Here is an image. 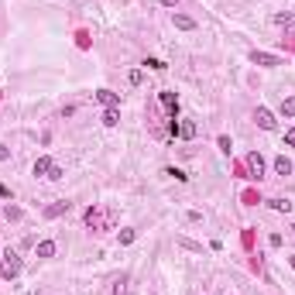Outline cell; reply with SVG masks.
<instances>
[{"label":"cell","instance_id":"9a60e30c","mask_svg":"<svg viewBox=\"0 0 295 295\" xmlns=\"http://www.w3.org/2000/svg\"><path fill=\"white\" fill-rule=\"evenodd\" d=\"M282 113H285V117H295V96H285V100H282Z\"/></svg>","mask_w":295,"mask_h":295},{"label":"cell","instance_id":"30bf717a","mask_svg":"<svg viewBox=\"0 0 295 295\" xmlns=\"http://www.w3.org/2000/svg\"><path fill=\"white\" fill-rule=\"evenodd\" d=\"M275 172H278V175H289V172H292V161H289L285 154H278V158H275Z\"/></svg>","mask_w":295,"mask_h":295},{"label":"cell","instance_id":"52a82bcc","mask_svg":"<svg viewBox=\"0 0 295 295\" xmlns=\"http://www.w3.org/2000/svg\"><path fill=\"white\" fill-rule=\"evenodd\" d=\"M172 21H175V28H179V31H192V28H196V21H192V17H185V14H172Z\"/></svg>","mask_w":295,"mask_h":295},{"label":"cell","instance_id":"3957f363","mask_svg":"<svg viewBox=\"0 0 295 295\" xmlns=\"http://www.w3.org/2000/svg\"><path fill=\"white\" fill-rule=\"evenodd\" d=\"M251 62H254V66H264V69H275V66H282V59H278V55H271V52H258V48L251 52Z\"/></svg>","mask_w":295,"mask_h":295},{"label":"cell","instance_id":"484cf974","mask_svg":"<svg viewBox=\"0 0 295 295\" xmlns=\"http://www.w3.org/2000/svg\"><path fill=\"white\" fill-rule=\"evenodd\" d=\"M175 3H179V0H161V7H175Z\"/></svg>","mask_w":295,"mask_h":295},{"label":"cell","instance_id":"8992f818","mask_svg":"<svg viewBox=\"0 0 295 295\" xmlns=\"http://www.w3.org/2000/svg\"><path fill=\"white\" fill-rule=\"evenodd\" d=\"M158 100H161V107H165L172 117L179 113V96H175V93H158Z\"/></svg>","mask_w":295,"mask_h":295},{"label":"cell","instance_id":"5bb4252c","mask_svg":"<svg viewBox=\"0 0 295 295\" xmlns=\"http://www.w3.org/2000/svg\"><path fill=\"white\" fill-rule=\"evenodd\" d=\"M179 138H196V124H192V120L179 124Z\"/></svg>","mask_w":295,"mask_h":295},{"label":"cell","instance_id":"5b68a950","mask_svg":"<svg viewBox=\"0 0 295 295\" xmlns=\"http://www.w3.org/2000/svg\"><path fill=\"white\" fill-rule=\"evenodd\" d=\"M96 100H100L103 107H120V96H117L113 89H96Z\"/></svg>","mask_w":295,"mask_h":295},{"label":"cell","instance_id":"83f0119b","mask_svg":"<svg viewBox=\"0 0 295 295\" xmlns=\"http://www.w3.org/2000/svg\"><path fill=\"white\" fill-rule=\"evenodd\" d=\"M289 264H292V268H295V254H292V258H289Z\"/></svg>","mask_w":295,"mask_h":295},{"label":"cell","instance_id":"d6986e66","mask_svg":"<svg viewBox=\"0 0 295 295\" xmlns=\"http://www.w3.org/2000/svg\"><path fill=\"white\" fill-rule=\"evenodd\" d=\"M145 66H148V69H154V73H161V69H165V62H161V59H145Z\"/></svg>","mask_w":295,"mask_h":295},{"label":"cell","instance_id":"e0dca14e","mask_svg":"<svg viewBox=\"0 0 295 295\" xmlns=\"http://www.w3.org/2000/svg\"><path fill=\"white\" fill-rule=\"evenodd\" d=\"M62 175H66V172H62V168H59V165H52V168H48V175H45V179H52V182H59V179H62Z\"/></svg>","mask_w":295,"mask_h":295},{"label":"cell","instance_id":"ba28073f","mask_svg":"<svg viewBox=\"0 0 295 295\" xmlns=\"http://www.w3.org/2000/svg\"><path fill=\"white\" fill-rule=\"evenodd\" d=\"M103 124H107V127H117V124H120V113H117V107H107V110H103Z\"/></svg>","mask_w":295,"mask_h":295},{"label":"cell","instance_id":"277c9868","mask_svg":"<svg viewBox=\"0 0 295 295\" xmlns=\"http://www.w3.org/2000/svg\"><path fill=\"white\" fill-rule=\"evenodd\" d=\"M247 172H251V179H264V158L254 151V154H247V165H244Z\"/></svg>","mask_w":295,"mask_h":295},{"label":"cell","instance_id":"7402d4cb","mask_svg":"<svg viewBox=\"0 0 295 295\" xmlns=\"http://www.w3.org/2000/svg\"><path fill=\"white\" fill-rule=\"evenodd\" d=\"M124 289H127V278H117L113 282V295H124Z\"/></svg>","mask_w":295,"mask_h":295},{"label":"cell","instance_id":"d4e9b609","mask_svg":"<svg viewBox=\"0 0 295 295\" xmlns=\"http://www.w3.org/2000/svg\"><path fill=\"white\" fill-rule=\"evenodd\" d=\"M285 145H292V148H295V127L289 131V134H285Z\"/></svg>","mask_w":295,"mask_h":295},{"label":"cell","instance_id":"44dd1931","mask_svg":"<svg viewBox=\"0 0 295 295\" xmlns=\"http://www.w3.org/2000/svg\"><path fill=\"white\" fill-rule=\"evenodd\" d=\"M120 244H124V247L134 244V230H120Z\"/></svg>","mask_w":295,"mask_h":295},{"label":"cell","instance_id":"9c48e42d","mask_svg":"<svg viewBox=\"0 0 295 295\" xmlns=\"http://www.w3.org/2000/svg\"><path fill=\"white\" fill-rule=\"evenodd\" d=\"M66 210H69V203H66V199H62V203H52V206H48V210H45V217H48V220H55V217H62V213H66Z\"/></svg>","mask_w":295,"mask_h":295},{"label":"cell","instance_id":"6da1fadb","mask_svg":"<svg viewBox=\"0 0 295 295\" xmlns=\"http://www.w3.org/2000/svg\"><path fill=\"white\" fill-rule=\"evenodd\" d=\"M0 275H3V278H7V282H10V278H17V275H21V258H17V254H14V251H7V254H3V258H0Z\"/></svg>","mask_w":295,"mask_h":295},{"label":"cell","instance_id":"ac0fdd59","mask_svg":"<svg viewBox=\"0 0 295 295\" xmlns=\"http://www.w3.org/2000/svg\"><path fill=\"white\" fill-rule=\"evenodd\" d=\"M3 217H7V220H21V210H17V206H3Z\"/></svg>","mask_w":295,"mask_h":295},{"label":"cell","instance_id":"4316f807","mask_svg":"<svg viewBox=\"0 0 295 295\" xmlns=\"http://www.w3.org/2000/svg\"><path fill=\"white\" fill-rule=\"evenodd\" d=\"M285 35H292V38H295V24H289V28H285Z\"/></svg>","mask_w":295,"mask_h":295},{"label":"cell","instance_id":"4fadbf2b","mask_svg":"<svg viewBox=\"0 0 295 295\" xmlns=\"http://www.w3.org/2000/svg\"><path fill=\"white\" fill-rule=\"evenodd\" d=\"M55 254V240H41L38 244V258H52Z\"/></svg>","mask_w":295,"mask_h":295},{"label":"cell","instance_id":"7c38bea8","mask_svg":"<svg viewBox=\"0 0 295 295\" xmlns=\"http://www.w3.org/2000/svg\"><path fill=\"white\" fill-rule=\"evenodd\" d=\"M52 165H55L52 158H38V161H35V175H48V168H52Z\"/></svg>","mask_w":295,"mask_h":295},{"label":"cell","instance_id":"7a4b0ae2","mask_svg":"<svg viewBox=\"0 0 295 295\" xmlns=\"http://www.w3.org/2000/svg\"><path fill=\"white\" fill-rule=\"evenodd\" d=\"M254 120H258L261 131H275V127H278V120H275V113H271L268 107H258V110H254Z\"/></svg>","mask_w":295,"mask_h":295},{"label":"cell","instance_id":"ffe728a7","mask_svg":"<svg viewBox=\"0 0 295 295\" xmlns=\"http://www.w3.org/2000/svg\"><path fill=\"white\" fill-rule=\"evenodd\" d=\"M75 45H79V48H89V35L79 31V35H75Z\"/></svg>","mask_w":295,"mask_h":295},{"label":"cell","instance_id":"f1b7e54d","mask_svg":"<svg viewBox=\"0 0 295 295\" xmlns=\"http://www.w3.org/2000/svg\"><path fill=\"white\" fill-rule=\"evenodd\" d=\"M292 233H295V226H292Z\"/></svg>","mask_w":295,"mask_h":295},{"label":"cell","instance_id":"2e32d148","mask_svg":"<svg viewBox=\"0 0 295 295\" xmlns=\"http://www.w3.org/2000/svg\"><path fill=\"white\" fill-rule=\"evenodd\" d=\"M165 175H168V179H179V182H189V175H185L182 168H165Z\"/></svg>","mask_w":295,"mask_h":295},{"label":"cell","instance_id":"cb8c5ba5","mask_svg":"<svg viewBox=\"0 0 295 295\" xmlns=\"http://www.w3.org/2000/svg\"><path fill=\"white\" fill-rule=\"evenodd\" d=\"M7 158H10V148H7V145H0V161H7Z\"/></svg>","mask_w":295,"mask_h":295},{"label":"cell","instance_id":"8fae6325","mask_svg":"<svg viewBox=\"0 0 295 295\" xmlns=\"http://www.w3.org/2000/svg\"><path fill=\"white\" fill-rule=\"evenodd\" d=\"M268 203H271V210H278V213H292V199H282V196H278V199H268Z\"/></svg>","mask_w":295,"mask_h":295},{"label":"cell","instance_id":"603a6c76","mask_svg":"<svg viewBox=\"0 0 295 295\" xmlns=\"http://www.w3.org/2000/svg\"><path fill=\"white\" fill-rule=\"evenodd\" d=\"M220 151H223V154H230V151H233V145H230V138H220Z\"/></svg>","mask_w":295,"mask_h":295}]
</instances>
